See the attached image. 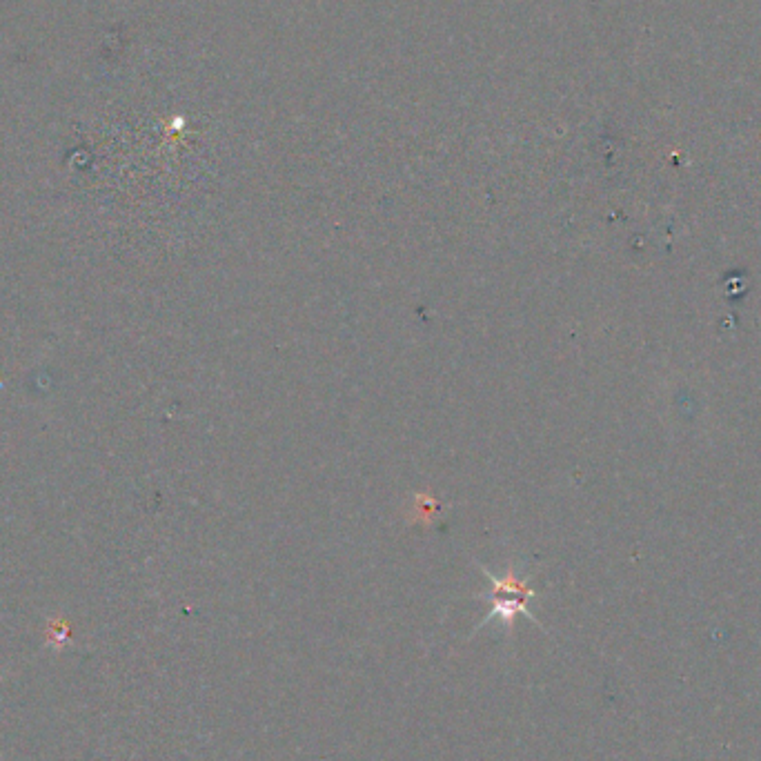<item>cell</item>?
I'll list each match as a JSON object with an SVG mask.
<instances>
[{
  "mask_svg": "<svg viewBox=\"0 0 761 761\" xmlns=\"http://www.w3.org/2000/svg\"><path fill=\"white\" fill-rule=\"evenodd\" d=\"M483 575H486V579L490 581L492 590L490 592H483V595H477V599H486L492 604L490 612L486 617H483L481 624L477 626V630L481 626H486L488 621L492 619H501L503 628H508V632H512V628H515V619L519 615L528 617L530 621H535L537 626H541L539 621L532 617V612L528 610V601L532 597H537V590L530 588V583L526 577H519L515 568H508L506 575L503 577H494L492 572L488 568L479 566Z\"/></svg>",
  "mask_w": 761,
  "mask_h": 761,
  "instance_id": "1",
  "label": "cell"
}]
</instances>
